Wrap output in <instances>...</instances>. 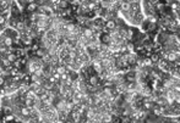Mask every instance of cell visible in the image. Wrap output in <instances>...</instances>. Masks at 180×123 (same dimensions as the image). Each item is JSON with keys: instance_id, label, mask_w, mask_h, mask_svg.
<instances>
[{"instance_id": "1", "label": "cell", "mask_w": 180, "mask_h": 123, "mask_svg": "<svg viewBox=\"0 0 180 123\" xmlns=\"http://www.w3.org/2000/svg\"><path fill=\"white\" fill-rule=\"evenodd\" d=\"M104 28L108 31V33H109V32L115 31V29L118 28V22H117V20L112 18V20L105 21V23H104Z\"/></svg>"}, {"instance_id": "2", "label": "cell", "mask_w": 180, "mask_h": 123, "mask_svg": "<svg viewBox=\"0 0 180 123\" xmlns=\"http://www.w3.org/2000/svg\"><path fill=\"white\" fill-rule=\"evenodd\" d=\"M99 40H101V44H104V45H110L112 44V37L108 32L101 33L99 34Z\"/></svg>"}, {"instance_id": "3", "label": "cell", "mask_w": 180, "mask_h": 123, "mask_svg": "<svg viewBox=\"0 0 180 123\" xmlns=\"http://www.w3.org/2000/svg\"><path fill=\"white\" fill-rule=\"evenodd\" d=\"M55 73H58L59 76H63V75H66V73H69V71H68V68L64 66V65H61V63H59L58 66L55 67Z\"/></svg>"}, {"instance_id": "4", "label": "cell", "mask_w": 180, "mask_h": 123, "mask_svg": "<svg viewBox=\"0 0 180 123\" xmlns=\"http://www.w3.org/2000/svg\"><path fill=\"white\" fill-rule=\"evenodd\" d=\"M161 60H162V56H161L158 53H153V54L150 56V62L153 63V65H158Z\"/></svg>"}, {"instance_id": "5", "label": "cell", "mask_w": 180, "mask_h": 123, "mask_svg": "<svg viewBox=\"0 0 180 123\" xmlns=\"http://www.w3.org/2000/svg\"><path fill=\"white\" fill-rule=\"evenodd\" d=\"M23 97H24V99H30V100H33V101H36L37 99H38V96L35 94V92H33V90H27V92L26 93H24V95H23Z\"/></svg>"}, {"instance_id": "6", "label": "cell", "mask_w": 180, "mask_h": 123, "mask_svg": "<svg viewBox=\"0 0 180 123\" xmlns=\"http://www.w3.org/2000/svg\"><path fill=\"white\" fill-rule=\"evenodd\" d=\"M47 54V51L44 50V49H42V48H39L37 51H35V54H33V56H36V57H38V59H43L44 57V55Z\"/></svg>"}]
</instances>
